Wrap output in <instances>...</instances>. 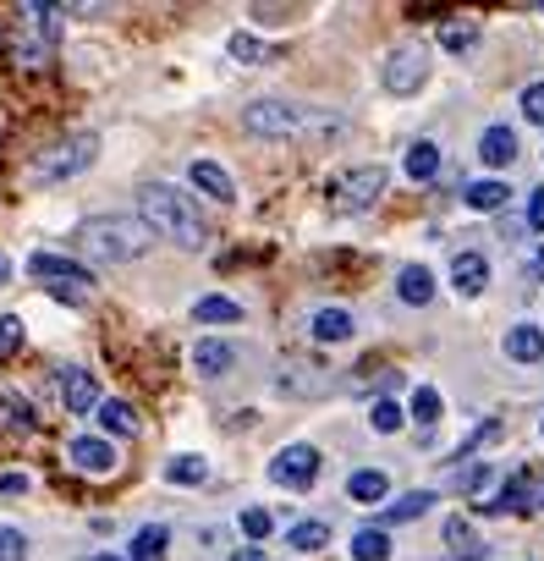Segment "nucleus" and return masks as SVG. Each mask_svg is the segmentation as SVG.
<instances>
[{"mask_svg":"<svg viewBox=\"0 0 544 561\" xmlns=\"http://www.w3.org/2000/svg\"><path fill=\"white\" fill-rule=\"evenodd\" d=\"M138 220L149 226V237H165V243H176V248H204L210 243V226H204V215L193 209V199L188 193H176L170 182H149L143 193H138Z\"/></svg>","mask_w":544,"mask_h":561,"instance_id":"obj_1","label":"nucleus"},{"mask_svg":"<svg viewBox=\"0 0 544 561\" xmlns=\"http://www.w3.org/2000/svg\"><path fill=\"white\" fill-rule=\"evenodd\" d=\"M83 254L100 259V265H127L138 254H149V226L132 220V215H94L83 226Z\"/></svg>","mask_w":544,"mask_h":561,"instance_id":"obj_2","label":"nucleus"},{"mask_svg":"<svg viewBox=\"0 0 544 561\" xmlns=\"http://www.w3.org/2000/svg\"><path fill=\"white\" fill-rule=\"evenodd\" d=\"M55 39H61V23H55V7H23V23H17V34H12V61L23 66V72H39V66H50V55H55Z\"/></svg>","mask_w":544,"mask_h":561,"instance_id":"obj_3","label":"nucleus"},{"mask_svg":"<svg viewBox=\"0 0 544 561\" xmlns=\"http://www.w3.org/2000/svg\"><path fill=\"white\" fill-rule=\"evenodd\" d=\"M100 160V138L94 132H72V138H61V143H50L39 160H34V182H66V177H77V171H88Z\"/></svg>","mask_w":544,"mask_h":561,"instance_id":"obj_4","label":"nucleus"},{"mask_svg":"<svg viewBox=\"0 0 544 561\" xmlns=\"http://www.w3.org/2000/svg\"><path fill=\"white\" fill-rule=\"evenodd\" d=\"M28 270L45 281V292L50 297H61V303H88V292H94V276H88V265H77V259H66V254H34L28 259Z\"/></svg>","mask_w":544,"mask_h":561,"instance_id":"obj_5","label":"nucleus"},{"mask_svg":"<svg viewBox=\"0 0 544 561\" xmlns=\"http://www.w3.org/2000/svg\"><path fill=\"white\" fill-rule=\"evenodd\" d=\"M242 127H248L253 138H303V132L314 127V116H308V111H292L287 100H253V105L242 111Z\"/></svg>","mask_w":544,"mask_h":561,"instance_id":"obj_6","label":"nucleus"},{"mask_svg":"<svg viewBox=\"0 0 544 561\" xmlns=\"http://www.w3.org/2000/svg\"><path fill=\"white\" fill-rule=\"evenodd\" d=\"M380 84H385L391 94H418V89L429 84V44H418V39H402V44L385 55Z\"/></svg>","mask_w":544,"mask_h":561,"instance_id":"obj_7","label":"nucleus"},{"mask_svg":"<svg viewBox=\"0 0 544 561\" xmlns=\"http://www.w3.org/2000/svg\"><path fill=\"white\" fill-rule=\"evenodd\" d=\"M385 166H357V171H346L336 188H330V199H336V209L341 215H363V209H375L380 204V193H385Z\"/></svg>","mask_w":544,"mask_h":561,"instance_id":"obj_8","label":"nucleus"},{"mask_svg":"<svg viewBox=\"0 0 544 561\" xmlns=\"http://www.w3.org/2000/svg\"><path fill=\"white\" fill-rule=\"evenodd\" d=\"M319 446H308V441H292V446H281L276 457H269V479H276L281 490H308L314 479H319Z\"/></svg>","mask_w":544,"mask_h":561,"instance_id":"obj_9","label":"nucleus"},{"mask_svg":"<svg viewBox=\"0 0 544 561\" xmlns=\"http://www.w3.org/2000/svg\"><path fill=\"white\" fill-rule=\"evenodd\" d=\"M66 462H72L77 473H88V479H111V473L122 468V451H116V441H105V435H77V441L66 446Z\"/></svg>","mask_w":544,"mask_h":561,"instance_id":"obj_10","label":"nucleus"},{"mask_svg":"<svg viewBox=\"0 0 544 561\" xmlns=\"http://www.w3.org/2000/svg\"><path fill=\"white\" fill-rule=\"evenodd\" d=\"M55 380H61V403H66L77 419H83V413H94V408L105 403V396H100V380L88 374V369H61Z\"/></svg>","mask_w":544,"mask_h":561,"instance_id":"obj_11","label":"nucleus"},{"mask_svg":"<svg viewBox=\"0 0 544 561\" xmlns=\"http://www.w3.org/2000/svg\"><path fill=\"white\" fill-rule=\"evenodd\" d=\"M501 353H506L511 364H539V358H544V331L533 326V319H522V326H511V331L501 336Z\"/></svg>","mask_w":544,"mask_h":561,"instance_id":"obj_12","label":"nucleus"},{"mask_svg":"<svg viewBox=\"0 0 544 561\" xmlns=\"http://www.w3.org/2000/svg\"><path fill=\"white\" fill-rule=\"evenodd\" d=\"M479 160L490 171H506L511 160H517V132L506 127V122H495V127H484V138H479Z\"/></svg>","mask_w":544,"mask_h":561,"instance_id":"obj_13","label":"nucleus"},{"mask_svg":"<svg viewBox=\"0 0 544 561\" xmlns=\"http://www.w3.org/2000/svg\"><path fill=\"white\" fill-rule=\"evenodd\" d=\"M451 286H457L463 297H479L484 286H490V259L484 254H457V259H451Z\"/></svg>","mask_w":544,"mask_h":561,"instance_id":"obj_14","label":"nucleus"},{"mask_svg":"<svg viewBox=\"0 0 544 561\" xmlns=\"http://www.w3.org/2000/svg\"><path fill=\"white\" fill-rule=\"evenodd\" d=\"M352 331H357V319H352L346 308H314V319H308V336H314V342H325V347L346 342Z\"/></svg>","mask_w":544,"mask_h":561,"instance_id":"obj_15","label":"nucleus"},{"mask_svg":"<svg viewBox=\"0 0 544 561\" xmlns=\"http://www.w3.org/2000/svg\"><path fill=\"white\" fill-rule=\"evenodd\" d=\"M346 496H352L357 507H380V501L391 496V479H385L380 468H357V473L346 479Z\"/></svg>","mask_w":544,"mask_h":561,"instance_id":"obj_16","label":"nucleus"},{"mask_svg":"<svg viewBox=\"0 0 544 561\" xmlns=\"http://www.w3.org/2000/svg\"><path fill=\"white\" fill-rule=\"evenodd\" d=\"M188 177H193V188H204V193H210V199H220V204H226V199H237L231 171H226V166H215V160H193V171H188Z\"/></svg>","mask_w":544,"mask_h":561,"instance_id":"obj_17","label":"nucleus"},{"mask_svg":"<svg viewBox=\"0 0 544 561\" xmlns=\"http://www.w3.org/2000/svg\"><path fill=\"white\" fill-rule=\"evenodd\" d=\"M402 171H407L413 182H434V177H440V143L418 138V143L407 149V160H402Z\"/></svg>","mask_w":544,"mask_h":561,"instance_id":"obj_18","label":"nucleus"},{"mask_svg":"<svg viewBox=\"0 0 544 561\" xmlns=\"http://www.w3.org/2000/svg\"><path fill=\"white\" fill-rule=\"evenodd\" d=\"M193 319H199V326H237V319H242V303H237V297L210 292V297H199V303H193Z\"/></svg>","mask_w":544,"mask_h":561,"instance_id":"obj_19","label":"nucleus"},{"mask_svg":"<svg viewBox=\"0 0 544 561\" xmlns=\"http://www.w3.org/2000/svg\"><path fill=\"white\" fill-rule=\"evenodd\" d=\"M396 297L413 303V308H423V303L434 297V276H429L423 265H402V276H396Z\"/></svg>","mask_w":544,"mask_h":561,"instance_id":"obj_20","label":"nucleus"},{"mask_svg":"<svg viewBox=\"0 0 544 561\" xmlns=\"http://www.w3.org/2000/svg\"><path fill=\"white\" fill-rule=\"evenodd\" d=\"M165 545H170V528H165V523H149V528L132 534L127 561H165Z\"/></svg>","mask_w":544,"mask_h":561,"instance_id":"obj_21","label":"nucleus"},{"mask_svg":"<svg viewBox=\"0 0 544 561\" xmlns=\"http://www.w3.org/2000/svg\"><path fill=\"white\" fill-rule=\"evenodd\" d=\"M231 364H237V353H231L226 342H215V336H204V342L193 347V369H199V374H210V380H215V374H226Z\"/></svg>","mask_w":544,"mask_h":561,"instance_id":"obj_22","label":"nucleus"},{"mask_svg":"<svg viewBox=\"0 0 544 561\" xmlns=\"http://www.w3.org/2000/svg\"><path fill=\"white\" fill-rule=\"evenodd\" d=\"M165 479H170V485H204V479H210V462H204L199 451H176V457L165 462Z\"/></svg>","mask_w":544,"mask_h":561,"instance_id":"obj_23","label":"nucleus"},{"mask_svg":"<svg viewBox=\"0 0 544 561\" xmlns=\"http://www.w3.org/2000/svg\"><path fill=\"white\" fill-rule=\"evenodd\" d=\"M100 424H105V441L111 435H138V408L122 403V396H111V403H100Z\"/></svg>","mask_w":544,"mask_h":561,"instance_id":"obj_24","label":"nucleus"},{"mask_svg":"<svg viewBox=\"0 0 544 561\" xmlns=\"http://www.w3.org/2000/svg\"><path fill=\"white\" fill-rule=\"evenodd\" d=\"M391 534L385 528H357L352 534V561H391Z\"/></svg>","mask_w":544,"mask_h":561,"instance_id":"obj_25","label":"nucleus"},{"mask_svg":"<svg viewBox=\"0 0 544 561\" xmlns=\"http://www.w3.org/2000/svg\"><path fill=\"white\" fill-rule=\"evenodd\" d=\"M287 545H292V550H303V556H314V550H325V545H330V523L303 518V523H292V528H287Z\"/></svg>","mask_w":544,"mask_h":561,"instance_id":"obj_26","label":"nucleus"},{"mask_svg":"<svg viewBox=\"0 0 544 561\" xmlns=\"http://www.w3.org/2000/svg\"><path fill=\"white\" fill-rule=\"evenodd\" d=\"M434 507V490H407V496H396L391 507H385V523H413V518H423Z\"/></svg>","mask_w":544,"mask_h":561,"instance_id":"obj_27","label":"nucleus"},{"mask_svg":"<svg viewBox=\"0 0 544 561\" xmlns=\"http://www.w3.org/2000/svg\"><path fill=\"white\" fill-rule=\"evenodd\" d=\"M463 199H468V209H479V215H495V209H501L511 193H506V182H468V193H463Z\"/></svg>","mask_w":544,"mask_h":561,"instance_id":"obj_28","label":"nucleus"},{"mask_svg":"<svg viewBox=\"0 0 544 561\" xmlns=\"http://www.w3.org/2000/svg\"><path fill=\"white\" fill-rule=\"evenodd\" d=\"M369 424H375V435H396L407 424V408L396 403V396H380V403L369 408Z\"/></svg>","mask_w":544,"mask_h":561,"instance_id":"obj_29","label":"nucleus"},{"mask_svg":"<svg viewBox=\"0 0 544 561\" xmlns=\"http://www.w3.org/2000/svg\"><path fill=\"white\" fill-rule=\"evenodd\" d=\"M440 44H445L451 55H468V50L479 44V23H463V17L445 23V28H440Z\"/></svg>","mask_w":544,"mask_h":561,"instance_id":"obj_30","label":"nucleus"},{"mask_svg":"<svg viewBox=\"0 0 544 561\" xmlns=\"http://www.w3.org/2000/svg\"><path fill=\"white\" fill-rule=\"evenodd\" d=\"M440 413H445L440 391H434V385H418V391H413V403H407V419H418V424H434Z\"/></svg>","mask_w":544,"mask_h":561,"instance_id":"obj_31","label":"nucleus"},{"mask_svg":"<svg viewBox=\"0 0 544 561\" xmlns=\"http://www.w3.org/2000/svg\"><path fill=\"white\" fill-rule=\"evenodd\" d=\"M490 485H495V462H468V468H457V490L484 496Z\"/></svg>","mask_w":544,"mask_h":561,"instance_id":"obj_32","label":"nucleus"},{"mask_svg":"<svg viewBox=\"0 0 544 561\" xmlns=\"http://www.w3.org/2000/svg\"><path fill=\"white\" fill-rule=\"evenodd\" d=\"M242 534L258 545V539H269V534H276V512H269V507H242Z\"/></svg>","mask_w":544,"mask_h":561,"instance_id":"obj_33","label":"nucleus"},{"mask_svg":"<svg viewBox=\"0 0 544 561\" xmlns=\"http://www.w3.org/2000/svg\"><path fill=\"white\" fill-rule=\"evenodd\" d=\"M0 419H7L12 430H34V424H39V419H34V408L23 403L17 391H7V396H0Z\"/></svg>","mask_w":544,"mask_h":561,"instance_id":"obj_34","label":"nucleus"},{"mask_svg":"<svg viewBox=\"0 0 544 561\" xmlns=\"http://www.w3.org/2000/svg\"><path fill=\"white\" fill-rule=\"evenodd\" d=\"M0 561H28V534L12 523H0Z\"/></svg>","mask_w":544,"mask_h":561,"instance_id":"obj_35","label":"nucleus"},{"mask_svg":"<svg viewBox=\"0 0 544 561\" xmlns=\"http://www.w3.org/2000/svg\"><path fill=\"white\" fill-rule=\"evenodd\" d=\"M23 347V319L17 314H0V358H12Z\"/></svg>","mask_w":544,"mask_h":561,"instance_id":"obj_36","label":"nucleus"},{"mask_svg":"<svg viewBox=\"0 0 544 561\" xmlns=\"http://www.w3.org/2000/svg\"><path fill=\"white\" fill-rule=\"evenodd\" d=\"M522 116H528L533 127H544V84H528V89H522Z\"/></svg>","mask_w":544,"mask_h":561,"instance_id":"obj_37","label":"nucleus"},{"mask_svg":"<svg viewBox=\"0 0 544 561\" xmlns=\"http://www.w3.org/2000/svg\"><path fill=\"white\" fill-rule=\"evenodd\" d=\"M495 435H501V424H495V419H484V424H479V430H473V435H468V441L457 446V457H468V451H479V446H484V441H495Z\"/></svg>","mask_w":544,"mask_h":561,"instance_id":"obj_38","label":"nucleus"},{"mask_svg":"<svg viewBox=\"0 0 544 561\" xmlns=\"http://www.w3.org/2000/svg\"><path fill=\"white\" fill-rule=\"evenodd\" d=\"M231 55H237V61H258L264 50H258V39H248V34H231Z\"/></svg>","mask_w":544,"mask_h":561,"instance_id":"obj_39","label":"nucleus"},{"mask_svg":"<svg viewBox=\"0 0 544 561\" xmlns=\"http://www.w3.org/2000/svg\"><path fill=\"white\" fill-rule=\"evenodd\" d=\"M528 226H533V231H544V188H533V193H528Z\"/></svg>","mask_w":544,"mask_h":561,"instance_id":"obj_40","label":"nucleus"},{"mask_svg":"<svg viewBox=\"0 0 544 561\" xmlns=\"http://www.w3.org/2000/svg\"><path fill=\"white\" fill-rule=\"evenodd\" d=\"M0 496H28V473H0Z\"/></svg>","mask_w":544,"mask_h":561,"instance_id":"obj_41","label":"nucleus"},{"mask_svg":"<svg viewBox=\"0 0 544 561\" xmlns=\"http://www.w3.org/2000/svg\"><path fill=\"white\" fill-rule=\"evenodd\" d=\"M484 556H490L484 545H468V550H457V556H445V561H484Z\"/></svg>","mask_w":544,"mask_h":561,"instance_id":"obj_42","label":"nucleus"},{"mask_svg":"<svg viewBox=\"0 0 544 561\" xmlns=\"http://www.w3.org/2000/svg\"><path fill=\"white\" fill-rule=\"evenodd\" d=\"M231 561H269V556H264L258 545H248V550H231Z\"/></svg>","mask_w":544,"mask_h":561,"instance_id":"obj_43","label":"nucleus"},{"mask_svg":"<svg viewBox=\"0 0 544 561\" xmlns=\"http://www.w3.org/2000/svg\"><path fill=\"white\" fill-rule=\"evenodd\" d=\"M7 276H12V259H7V254H0V286H7Z\"/></svg>","mask_w":544,"mask_h":561,"instance_id":"obj_44","label":"nucleus"},{"mask_svg":"<svg viewBox=\"0 0 544 561\" xmlns=\"http://www.w3.org/2000/svg\"><path fill=\"white\" fill-rule=\"evenodd\" d=\"M88 561H127V556H88Z\"/></svg>","mask_w":544,"mask_h":561,"instance_id":"obj_45","label":"nucleus"},{"mask_svg":"<svg viewBox=\"0 0 544 561\" xmlns=\"http://www.w3.org/2000/svg\"><path fill=\"white\" fill-rule=\"evenodd\" d=\"M533 265H539V270H544V243H539V259H533Z\"/></svg>","mask_w":544,"mask_h":561,"instance_id":"obj_46","label":"nucleus"},{"mask_svg":"<svg viewBox=\"0 0 544 561\" xmlns=\"http://www.w3.org/2000/svg\"><path fill=\"white\" fill-rule=\"evenodd\" d=\"M539 435H544V419H539Z\"/></svg>","mask_w":544,"mask_h":561,"instance_id":"obj_47","label":"nucleus"},{"mask_svg":"<svg viewBox=\"0 0 544 561\" xmlns=\"http://www.w3.org/2000/svg\"><path fill=\"white\" fill-rule=\"evenodd\" d=\"M539 507H544V496H539Z\"/></svg>","mask_w":544,"mask_h":561,"instance_id":"obj_48","label":"nucleus"}]
</instances>
